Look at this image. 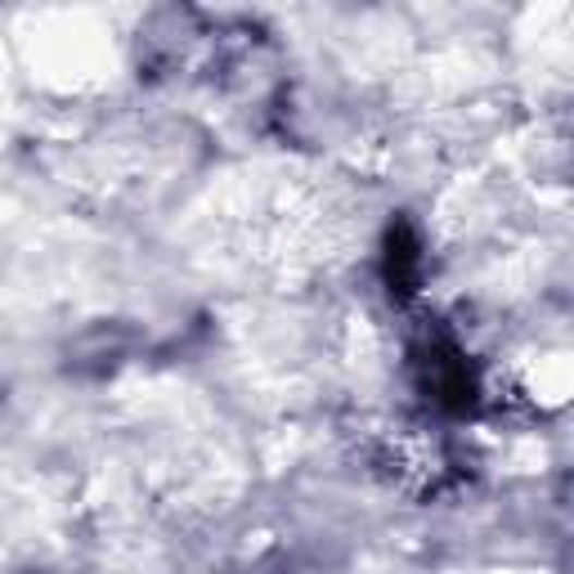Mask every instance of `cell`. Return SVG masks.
Instances as JSON below:
<instances>
[{
  "instance_id": "1",
  "label": "cell",
  "mask_w": 574,
  "mask_h": 574,
  "mask_svg": "<svg viewBox=\"0 0 574 574\" xmlns=\"http://www.w3.org/2000/svg\"><path fill=\"white\" fill-rule=\"evenodd\" d=\"M413 270H417V243L408 239V229H400V239L391 234V252H387V274H391V288L413 292Z\"/></svg>"
}]
</instances>
